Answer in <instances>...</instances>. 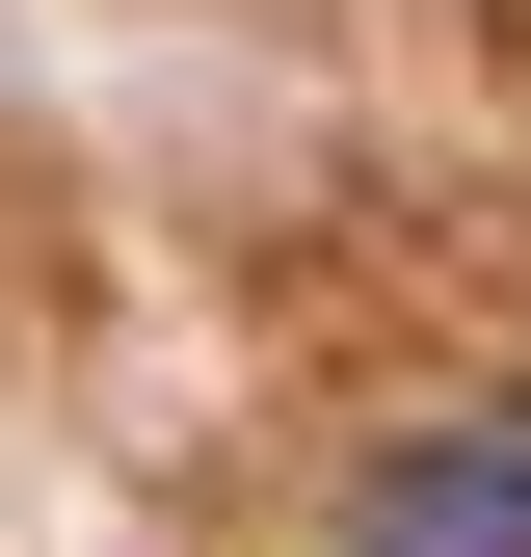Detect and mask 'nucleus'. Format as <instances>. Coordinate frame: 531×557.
<instances>
[{
    "instance_id": "nucleus-1",
    "label": "nucleus",
    "mask_w": 531,
    "mask_h": 557,
    "mask_svg": "<svg viewBox=\"0 0 531 557\" xmlns=\"http://www.w3.org/2000/svg\"><path fill=\"white\" fill-rule=\"evenodd\" d=\"M346 557H531V398H425L346 478Z\"/></svg>"
}]
</instances>
